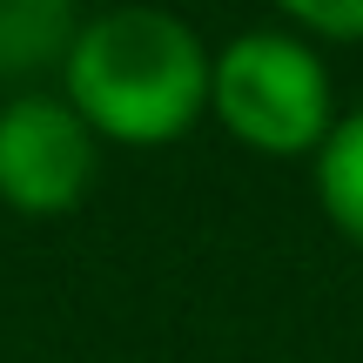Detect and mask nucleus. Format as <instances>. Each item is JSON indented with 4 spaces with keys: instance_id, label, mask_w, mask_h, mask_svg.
<instances>
[{
    "instance_id": "obj_1",
    "label": "nucleus",
    "mask_w": 363,
    "mask_h": 363,
    "mask_svg": "<svg viewBox=\"0 0 363 363\" xmlns=\"http://www.w3.org/2000/svg\"><path fill=\"white\" fill-rule=\"evenodd\" d=\"M61 101L94 142L169 148L208 115V48L169 7H108L67 48Z\"/></svg>"
},
{
    "instance_id": "obj_2",
    "label": "nucleus",
    "mask_w": 363,
    "mask_h": 363,
    "mask_svg": "<svg viewBox=\"0 0 363 363\" xmlns=\"http://www.w3.org/2000/svg\"><path fill=\"white\" fill-rule=\"evenodd\" d=\"M208 115L229 128V142L256 155H316L337 128V88L323 54L303 34L256 27L235 34L222 54H208Z\"/></svg>"
},
{
    "instance_id": "obj_3",
    "label": "nucleus",
    "mask_w": 363,
    "mask_h": 363,
    "mask_svg": "<svg viewBox=\"0 0 363 363\" xmlns=\"http://www.w3.org/2000/svg\"><path fill=\"white\" fill-rule=\"evenodd\" d=\"M101 142L61 94H13L0 108V202L13 216H67L94 189Z\"/></svg>"
},
{
    "instance_id": "obj_4",
    "label": "nucleus",
    "mask_w": 363,
    "mask_h": 363,
    "mask_svg": "<svg viewBox=\"0 0 363 363\" xmlns=\"http://www.w3.org/2000/svg\"><path fill=\"white\" fill-rule=\"evenodd\" d=\"M81 0H0V81H27L67 61Z\"/></svg>"
},
{
    "instance_id": "obj_5",
    "label": "nucleus",
    "mask_w": 363,
    "mask_h": 363,
    "mask_svg": "<svg viewBox=\"0 0 363 363\" xmlns=\"http://www.w3.org/2000/svg\"><path fill=\"white\" fill-rule=\"evenodd\" d=\"M316 208L343 242L363 249V108L337 115V128L316 148Z\"/></svg>"
},
{
    "instance_id": "obj_6",
    "label": "nucleus",
    "mask_w": 363,
    "mask_h": 363,
    "mask_svg": "<svg viewBox=\"0 0 363 363\" xmlns=\"http://www.w3.org/2000/svg\"><path fill=\"white\" fill-rule=\"evenodd\" d=\"M276 13L316 40H363V0H276Z\"/></svg>"
}]
</instances>
